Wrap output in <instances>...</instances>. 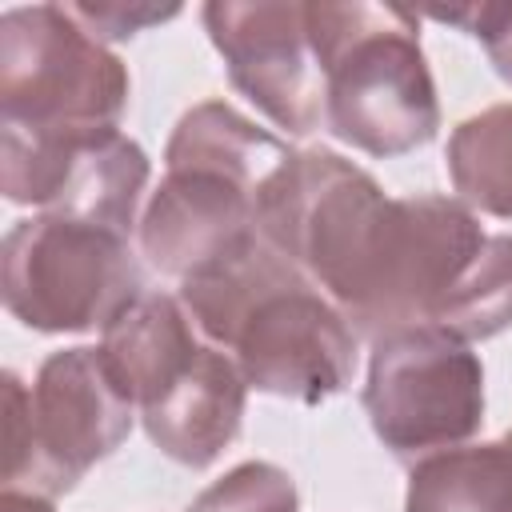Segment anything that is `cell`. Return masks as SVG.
<instances>
[{
    "label": "cell",
    "mask_w": 512,
    "mask_h": 512,
    "mask_svg": "<svg viewBox=\"0 0 512 512\" xmlns=\"http://www.w3.org/2000/svg\"><path fill=\"white\" fill-rule=\"evenodd\" d=\"M256 232L356 328H436L464 344L512 328V236L452 196H384L352 160L308 148L256 204Z\"/></svg>",
    "instance_id": "6da1fadb"
},
{
    "label": "cell",
    "mask_w": 512,
    "mask_h": 512,
    "mask_svg": "<svg viewBox=\"0 0 512 512\" xmlns=\"http://www.w3.org/2000/svg\"><path fill=\"white\" fill-rule=\"evenodd\" d=\"M440 24L464 28L472 40L484 44L496 76L512 84V4H464V8H432L428 12Z\"/></svg>",
    "instance_id": "e0dca14e"
},
{
    "label": "cell",
    "mask_w": 512,
    "mask_h": 512,
    "mask_svg": "<svg viewBox=\"0 0 512 512\" xmlns=\"http://www.w3.org/2000/svg\"><path fill=\"white\" fill-rule=\"evenodd\" d=\"M504 444H508V452H512V432H504Z\"/></svg>",
    "instance_id": "ffe728a7"
},
{
    "label": "cell",
    "mask_w": 512,
    "mask_h": 512,
    "mask_svg": "<svg viewBox=\"0 0 512 512\" xmlns=\"http://www.w3.org/2000/svg\"><path fill=\"white\" fill-rule=\"evenodd\" d=\"M4 308L32 332H104L144 296L128 236L68 220L28 216L4 236L0 256Z\"/></svg>",
    "instance_id": "8992f818"
},
{
    "label": "cell",
    "mask_w": 512,
    "mask_h": 512,
    "mask_svg": "<svg viewBox=\"0 0 512 512\" xmlns=\"http://www.w3.org/2000/svg\"><path fill=\"white\" fill-rule=\"evenodd\" d=\"M152 164L120 128L20 132L0 128V188L8 204L112 228L128 236Z\"/></svg>",
    "instance_id": "ba28073f"
},
{
    "label": "cell",
    "mask_w": 512,
    "mask_h": 512,
    "mask_svg": "<svg viewBox=\"0 0 512 512\" xmlns=\"http://www.w3.org/2000/svg\"><path fill=\"white\" fill-rule=\"evenodd\" d=\"M448 176L472 212L512 220V104L460 120L448 136Z\"/></svg>",
    "instance_id": "9a60e30c"
},
{
    "label": "cell",
    "mask_w": 512,
    "mask_h": 512,
    "mask_svg": "<svg viewBox=\"0 0 512 512\" xmlns=\"http://www.w3.org/2000/svg\"><path fill=\"white\" fill-rule=\"evenodd\" d=\"M0 512H56V508H52V500H48V496L4 488V496H0Z\"/></svg>",
    "instance_id": "d6986e66"
},
{
    "label": "cell",
    "mask_w": 512,
    "mask_h": 512,
    "mask_svg": "<svg viewBox=\"0 0 512 512\" xmlns=\"http://www.w3.org/2000/svg\"><path fill=\"white\" fill-rule=\"evenodd\" d=\"M300 496L284 468L268 460H244L208 484L188 512H296Z\"/></svg>",
    "instance_id": "2e32d148"
},
{
    "label": "cell",
    "mask_w": 512,
    "mask_h": 512,
    "mask_svg": "<svg viewBox=\"0 0 512 512\" xmlns=\"http://www.w3.org/2000/svg\"><path fill=\"white\" fill-rule=\"evenodd\" d=\"M128 68L68 4H24L0 16V128L100 132L120 128Z\"/></svg>",
    "instance_id": "5b68a950"
},
{
    "label": "cell",
    "mask_w": 512,
    "mask_h": 512,
    "mask_svg": "<svg viewBox=\"0 0 512 512\" xmlns=\"http://www.w3.org/2000/svg\"><path fill=\"white\" fill-rule=\"evenodd\" d=\"M404 512H512V452L504 436L416 460Z\"/></svg>",
    "instance_id": "5bb4252c"
},
{
    "label": "cell",
    "mask_w": 512,
    "mask_h": 512,
    "mask_svg": "<svg viewBox=\"0 0 512 512\" xmlns=\"http://www.w3.org/2000/svg\"><path fill=\"white\" fill-rule=\"evenodd\" d=\"M180 304L256 392L320 404L356 372V328L264 236L180 280Z\"/></svg>",
    "instance_id": "7a4b0ae2"
},
{
    "label": "cell",
    "mask_w": 512,
    "mask_h": 512,
    "mask_svg": "<svg viewBox=\"0 0 512 512\" xmlns=\"http://www.w3.org/2000/svg\"><path fill=\"white\" fill-rule=\"evenodd\" d=\"M364 412L396 460H424L468 444L484 424L480 356L436 328H404L372 340Z\"/></svg>",
    "instance_id": "52a82bcc"
},
{
    "label": "cell",
    "mask_w": 512,
    "mask_h": 512,
    "mask_svg": "<svg viewBox=\"0 0 512 512\" xmlns=\"http://www.w3.org/2000/svg\"><path fill=\"white\" fill-rule=\"evenodd\" d=\"M288 160L292 148L284 140L256 128L244 112H236L224 100H204L188 108L176 120L164 148V164H204L252 184L256 192H264Z\"/></svg>",
    "instance_id": "4fadbf2b"
},
{
    "label": "cell",
    "mask_w": 512,
    "mask_h": 512,
    "mask_svg": "<svg viewBox=\"0 0 512 512\" xmlns=\"http://www.w3.org/2000/svg\"><path fill=\"white\" fill-rule=\"evenodd\" d=\"M248 404V380L236 360L216 348L200 344L192 364L140 408L148 440L184 468H208L240 432Z\"/></svg>",
    "instance_id": "8fae6325"
},
{
    "label": "cell",
    "mask_w": 512,
    "mask_h": 512,
    "mask_svg": "<svg viewBox=\"0 0 512 512\" xmlns=\"http://www.w3.org/2000/svg\"><path fill=\"white\" fill-rule=\"evenodd\" d=\"M228 80L288 136L324 120V72L308 36V4L296 0H212L200 8Z\"/></svg>",
    "instance_id": "9c48e42d"
},
{
    "label": "cell",
    "mask_w": 512,
    "mask_h": 512,
    "mask_svg": "<svg viewBox=\"0 0 512 512\" xmlns=\"http://www.w3.org/2000/svg\"><path fill=\"white\" fill-rule=\"evenodd\" d=\"M200 328L192 324L180 296L144 292L128 312H120L104 336L100 356L120 384V392L136 404V412L156 400L200 352Z\"/></svg>",
    "instance_id": "7c38bea8"
},
{
    "label": "cell",
    "mask_w": 512,
    "mask_h": 512,
    "mask_svg": "<svg viewBox=\"0 0 512 512\" xmlns=\"http://www.w3.org/2000/svg\"><path fill=\"white\" fill-rule=\"evenodd\" d=\"M68 12L104 44V40H128L144 32L148 24H164L180 16V4H124V0H96V4H68Z\"/></svg>",
    "instance_id": "ac0fdd59"
},
{
    "label": "cell",
    "mask_w": 512,
    "mask_h": 512,
    "mask_svg": "<svg viewBox=\"0 0 512 512\" xmlns=\"http://www.w3.org/2000/svg\"><path fill=\"white\" fill-rule=\"evenodd\" d=\"M308 36L324 72V124L376 156H408L440 128L436 84L420 48V16L396 4H308Z\"/></svg>",
    "instance_id": "3957f363"
},
{
    "label": "cell",
    "mask_w": 512,
    "mask_h": 512,
    "mask_svg": "<svg viewBox=\"0 0 512 512\" xmlns=\"http://www.w3.org/2000/svg\"><path fill=\"white\" fill-rule=\"evenodd\" d=\"M260 192L204 164H164L160 188L140 216V252L172 280H188L256 232Z\"/></svg>",
    "instance_id": "30bf717a"
},
{
    "label": "cell",
    "mask_w": 512,
    "mask_h": 512,
    "mask_svg": "<svg viewBox=\"0 0 512 512\" xmlns=\"http://www.w3.org/2000/svg\"><path fill=\"white\" fill-rule=\"evenodd\" d=\"M136 420V404L112 380L100 344L52 352L32 388L4 372V488L56 500L104 456Z\"/></svg>",
    "instance_id": "277c9868"
}]
</instances>
